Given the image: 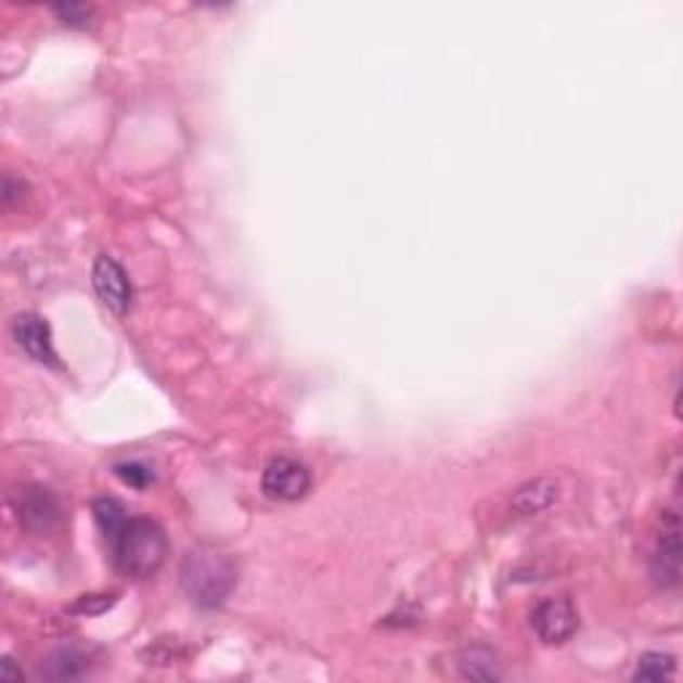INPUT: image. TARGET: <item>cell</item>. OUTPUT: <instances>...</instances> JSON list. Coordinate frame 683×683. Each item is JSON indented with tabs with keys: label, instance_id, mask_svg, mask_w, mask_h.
Masks as SVG:
<instances>
[{
	"label": "cell",
	"instance_id": "1",
	"mask_svg": "<svg viewBox=\"0 0 683 683\" xmlns=\"http://www.w3.org/2000/svg\"><path fill=\"white\" fill-rule=\"evenodd\" d=\"M115 566L131 580H150L158 575L169 555V537L155 520L129 518L113 542Z\"/></svg>",
	"mask_w": 683,
	"mask_h": 683
},
{
	"label": "cell",
	"instance_id": "2",
	"mask_svg": "<svg viewBox=\"0 0 683 683\" xmlns=\"http://www.w3.org/2000/svg\"><path fill=\"white\" fill-rule=\"evenodd\" d=\"M179 577H182L184 593L201 609L222 606L235 588V566L230 564L228 555H219L208 547L188 553Z\"/></svg>",
	"mask_w": 683,
	"mask_h": 683
},
{
	"label": "cell",
	"instance_id": "3",
	"mask_svg": "<svg viewBox=\"0 0 683 683\" xmlns=\"http://www.w3.org/2000/svg\"><path fill=\"white\" fill-rule=\"evenodd\" d=\"M580 628V615L569 598H545L531 611V630L547 646L566 644Z\"/></svg>",
	"mask_w": 683,
	"mask_h": 683
},
{
	"label": "cell",
	"instance_id": "4",
	"mask_svg": "<svg viewBox=\"0 0 683 683\" xmlns=\"http://www.w3.org/2000/svg\"><path fill=\"white\" fill-rule=\"evenodd\" d=\"M312 476L302 462L292 456H275L262 473V491L270 500L297 502L310 491Z\"/></svg>",
	"mask_w": 683,
	"mask_h": 683
},
{
	"label": "cell",
	"instance_id": "5",
	"mask_svg": "<svg viewBox=\"0 0 683 683\" xmlns=\"http://www.w3.org/2000/svg\"><path fill=\"white\" fill-rule=\"evenodd\" d=\"M91 281H94L96 297L102 299V305L115 315H124L126 310L131 308V299H134V286H131V278L124 270V265L118 259L107 257L102 254L94 262V273H91Z\"/></svg>",
	"mask_w": 683,
	"mask_h": 683
},
{
	"label": "cell",
	"instance_id": "6",
	"mask_svg": "<svg viewBox=\"0 0 683 683\" xmlns=\"http://www.w3.org/2000/svg\"><path fill=\"white\" fill-rule=\"evenodd\" d=\"M652 577L659 588H675L681 582V524L675 513H668L662 520L652 555Z\"/></svg>",
	"mask_w": 683,
	"mask_h": 683
},
{
	"label": "cell",
	"instance_id": "7",
	"mask_svg": "<svg viewBox=\"0 0 683 683\" xmlns=\"http://www.w3.org/2000/svg\"><path fill=\"white\" fill-rule=\"evenodd\" d=\"M16 518L30 531H51L62 518L60 500L43 486H25L16 494Z\"/></svg>",
	"mask_w": 683,
	"mask_h": 683
},
{
	"label": "cell",
	"instance_id": "8",
	"mask_svg": "<svg viewBox=\"0 0 683 683\" xmlns=\"http://www.w3.org/2000/svg\"><path fill=\"white\" fill-rule=\"evenodd\" d=\"M11 334H14L16 345H20L33 361L51 369L60 366V358H56L54 352V339H51V328L43 318L33 315V312H22V315H16L14 323H11Z\"/></svg>",
	"mask_w": 683,
	"mask_h": 683
},
{
	"label": "cell",
	"instance_id": "9",
	"mask_svg": "<svg viewBox=\"0 0 683 683\" xmlns=\"http://www.w3.org/2000/svg\"><path fill=\"white\" fill-rule=\"evenodd\" d=\"M558 500V484L553 478H534L513 494V511L518 515H537Z\"/></svg>",
	"mask_w": 683,
	"mask_h": 683
},
{
	"label": "cell",
	"instance_id": "10",
	"mask_svg": "<svg viewBox=\"0 0 683 683\" xmlns=\"http://www.w3.org/2000/svg\"><path fill=\"white\" fill-rule=\"evenodd\" d=\"M460 675L471 681H500L502 679V665L497 659L494 652L476 646V649H467L460 657Z\"/></svg>",
	"mask_w": 683,
	"mask_h": 683
},
{
	"label": "cell",
	"instance_id": "11",
	"mask_svg": "<svg viewBox=\"0 0 683 683\" xmlns=\"http://www.w3.org/2000/svg\"><path fill=\"white\" fill-rule=\"evenodd\" d=\"M89 670V659L83 657L78 649H56L49 654L40 668V673L51 681H75Z\"/></svg>",
	"mask_w": 683,
	"mask_h": 683
},
{
	"label": "cell",
	"instance_id": "12",
	"mask_svg": "<svg viewBox=\"0 0 683 683\" xmlns=\"http://www.w3.org/2000/svg\"><path fill=\"white\" fill-rule=\"evenodd\" d=\"M94 520L96 526H100V531L104 534V540L113 542L115 537L120 534V529L126 526V520H129V515H126L124 505H120L118 500H113V497H100V500L94 502Z\"/></svg>",
	"mask_w": 683,
	"mask_h": 683
},
{
	"label": "cell",
	"instance_id": "13",
	"mask_svg": "<svg viewBox=\"0 0 683 683\" xmlns=\"http://www.w3.org/2000/svg\"><path fill=\"white\" fill-rule=\"evenodd\" d=\"M675 675V657L665 652H646L639 657L633 681H668Z\"/></svg>",
	"mask_w": 683,
	"mask_h": 683
},
{
	"label": "cell",
	"instance_id": "14",
	"mask_svg": "<svg viewBox=\"0 0 683 683\" xmlns=\"http://www.w3.org/2000/svg\"><path fill=\"white\" fill-rule=\"evenodd\" d=\"M51 11L56 14V20L67 27H78V30H86V27H94L96 22V9L89 3H56L51 5Z\"/></svg>",
	"mask_w": 683,
	"mask_h": 683
},
{
	"label": "cell",
	"instance_id": "15",
	"mask_svg": "<svg viewBox=\"0 0 683 683\" xmlns=\"http://www.w3.org/2000/svg\"><path fill=\"white\" fill-rule=\"evenodd\" d=\"M115 476L124 480L126 486H131V489H147L155 480L153 471L147 465H142V462H118L115 465Z\"/></svg>",
	"mask_w": 683,
	"mask_h": 683
},
{
	"label": "cell",
	"instance_id": "16",
	"mask_svg": "<svg viewBox=\"0 0 683 683\" xmlns=\"http://www.w3.org/2000/svg\"><path fill=\"white\" fill-rule=\"evenodd\" d=\"M0 675H3V679H22V670H14L11 659L5 657L3 662H0Z\"/></svg>",
	"mask_w": 683,
	"mask_h": 683
}]
</instances>
